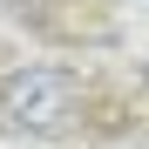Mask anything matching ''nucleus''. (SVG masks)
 Returning <instances> with one entry per match:
<instances>
[{"label":"nucleus","instance_id":"obj_1","mask_svg":"<svg viewBox=\"0 0 149 149\" xmlns=\"http://www.w3.org/2000/svg\"><path fill=\"white\" fill-rule=\"evenodd\" d=\"M74 109H81V74H74V68L27 61V68H14L7 81H0V115H7L14 129H27V136L68 129Z\"/></svg>","mask_w":149,"mask_h":149},{"label":"nucleus","instance_id":"obj_2","mask_svg":"<svg viewBox=\"0 0 149 149\" xmlns=\"http://www.w3.org/2000/svg\"><path fill=\"white\" fill-rule=\"evenodd\" d=\"M7 7H14L20 20H27V14H34V20H47V14H41V7H47V0H7Z\"/></svg>","mask_w":149,"mask_h":149}]
</instances>
